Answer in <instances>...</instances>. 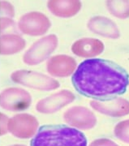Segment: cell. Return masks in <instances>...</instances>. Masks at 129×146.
I'll use <instances>...</instances> for the list:
<instances>
[{
  "instance_id": "6da1fadb",
  "label": "cell",
  "mask_w": 129,
  "mask_h": 146,
  "mask_svg": "<svg viewBox=\"0 0 129 146\" xmlns=\"http://www.w3.org/2000/svg\"><path fill=\"white\" fill-rule=\"evenodd\" d=\"M72 85L84 96L108 98L126 92L129 76L120 66L102 59L83 61L72 75Z\"/></svg>"
},
{
  "instance_id": "7a4b0ae2",
  "label": "cell",
  "mask_w": 129,
  "mask_h": 146,
  "mask_svg": "<svg viewBox=\"0 0 129 146\" xmlns=\"http://www.w3.org/2000/svg\"><path fill=\"white\" fill-rule=\"evenodd\" d=\"M30 146H87L84 133L71 127L47 125L38 129Z\"/></svg>"
},
{
  "instance_id": "3957f363",
  "label": "cell",
  "mask_w": 129,
  "mask_h": 146,
  "mask_svg": "<svg viewBox=\"0 0 129 146\" xmlns=\"http://www.w3.org/2000/svg\"><path fill=\"white\" fill-rule=\"evenodd\" d=\"M59 40L56 35L50 34L34 43L26 52L24 60L26 63L35 65L46 60L58 46Z\"/></svg>"
},
{
  "instance_id": "277c9868",
  "label": "cell",
  "mask_w": 129,
  "mask_h": 146,
  "mask_svg": "<svg viewBox=\"0 0 129 146\" xmlns=\"http://www.w3.org/2000/svg\"><path fill=\"white\" fill-rule=\"evenodd\" d=\"M63 120L67 124L77 130H89L97 124L94 113L85 106H75L67 109L63 114Z\"/></svg>"
},
{
  "instance_id": "5b68a950",
  "label": "cell",
  "mask_w": 129,
  "mask_h": 146,
  "mask_svg": "<svg viewBox=\"0 0 129 146\" xmlns=\"http://www.w3.org/2000/svg\"><path fill=\"white\" fill-rule=\"evenodd\" d=\"M12 78L16 82L42 91H52L60 86L59 82L53 77L33 71H18Z\"/></svg>"
},
{
  "instance_id": "8992f818",
  "label": "cell",
  "mask_w": 129,
  "mask_h": 146,
  "mask_svg": "<svg viewBox=\"0 0 129 146\" xmlns=\"http://www.w3.org/2000/svg\"><path fill=\"white\" fill-rule=\"evenodd\" d=\"M90 106L100 114L114 118H119L129 114V101L124 97L106 98L103 100H93Z\"/></svg>"
},
{
  "instance_id": "52a82bcc",
  "label": "cell",
  "mask_w": 129,
  "mask_h": 146,
  "mask_svg": "<svg viewBox=\"0 0 129 146\" xmlns=\"http://www.w3.org/2000/svg\"><path fill=\"white\" fill-rule=\"evenodd\" d=\"M75 96L70 90L63 89L43 98L37 104V110L42 114H53L72 103Z\"/></svg>"
},
{
  "instance_id": "ba28073f",
  "label": "cell",
  "mask_w": 129,
  "mask_h": 146,
  "mask_svg": "<svg viewBox=\"0 0 129 146\" xmlns=\"http://www.w3.org/2000/svg\"><path fill=\"white\" fill-rule=\"evenodd\" d=\"M77 67L74 58L67 54H57L50 57L47 60L46 70L51 76L67 77L73 75Z\"/></svg>"
},
{
  "instance_id": "9c48e42d",
  "label": "cell",
  "mask_w": 129,
  "mask_h": 146,
  "mask_svg": "<svg viewBox=\"0 0 129 146\" xmlns=\"http://www.w3.org/2000/svg\"><path fill=\"white\" fill-rule=\"evenodd\" d=\"M51 26L50 20L41 12H31L23 16L20 20V28L24 33L31 36L45 34Z\"/></svg>"
},
{
  "instance_id": "30bf717a",
  "label": "cell",
  "mask_w": 129,
  "mask_h": 146,
  "mask_svg": "<svg viewBox=\"0 0 129 146\" xmlns=\"http://www.w3.org/2000/svg\"><path fill=\"white\" fill-rule=\"evenodd\" d=\"M90 32L101 37L110 39H118L120 31L115 22L103 16H96L90 18L87 23Z\"/></svg>"
},
{
  "instance_id": "8fae6325",
  "label": "cell",
  "mask_w": 129,
  "mask_h": 146,
  "mask_svg": "<svg viewBox=\"0 0 129 146\" xmlns=\"http://www.w3.org/2000/svg\"><path fill=\"white\" fill-rule=\"evenodd\" d=\"M105 50L104 43L97 38H83L78 39L71 46V52L81 58L93 59Z\"/></svg>"
},
{
  "instance_id": "7c38bea8",
  "label": "cell",
  "mask_w": 129,
  "mask_h": 146,
  "mask_svg": "<svg viewBox=\"0 0 129 146\" xmlns=\"http://www.w3.org/2000/svg\"><path fill=\"white\" fill-rule=\"evenodd\" d=\"M31 102L28 92L18 88H11L3 92L1 96V105L6 109L20 110L26 109Z\"/></svg>"
},
{
  "instance_id": "4fadbf2b",
  "label": "cell",
  "mask_w": 129,
  "mask_h": 146,
  "mask_svg": "<svg viewBox=\"0 0 129 146\" xmlns=\"http://www.w3.org/2000/svg\"><path fill=\"white\" fill-rule=\"evenodd\" d=\"M38 128V120L33 116L28 114H20L11 119L10 123V130L13 134L19 137H31Z\"/></svg>"
},
{
  "instance_id": "5bb4252c",
  "label": "cell",
  "mask_w": 129,
  "mask_h": 146,
  "mask_svg": "<svg viewBox=\"0 0 129 146\" xmlns=\"http://www.w3.org/2000/svg\"><path fill=\"white\" fill-rule=\"evenodd\" d=\"M82 3L79 0H50L47 7L54 16L59 18H71L81 11Z\"/></svg>"
},
{
  "instance_id": "9a60e30c",
  "label": "cell",
  "mask_w": 129,
  "mask_h": 146,
  "mask_svg": "<svg viewBox=\"0 0 129 146\" xmlns=\"http://www.w3.org/2000/svg\"><path fill=\"white\" fill-rule=\"evenodd\" d=\"M106 7L110 15L118 19L125 20L129 18V1L109 0L106 2Z\"/></svg>"
},
{
  "instance_id": "2e32d148",
  "label": "cell",
  "mask_w": 129,
  "mask_h": 146,
  "mask_svg": "<svg viewBox=\"0 0 129 146\" xmlns=\"http://www.w3.org/2000/svg\"><path fill=\"white\" fill-rule=\"evenodd\" d=\"M24 46L22 39L16 37H4L1 41V53L11 54L20 50Z\"/></svg>"
},
{
  "instance_id": "e0dca14e",
  "label": "cell",
  "mask_w": 129,
  "mask_h": 146,
  "mask_svg": "<svg viewBox=\"0 0 129 146\" xmlns=\"http://www.w3.org/2000/svg\"><path fill=\"white\" fill-rule=\"evenodd\" d=\"M114 134L120 141L129 144V119L123 120L115 125Z\"/></svg>"
},
{
  "instance_id": "ac0fdd59",
  "label": "cell",
  "mask_w": 129,
  "mask_h": 146,
  "mask_svg": "<svg viewBox=\"0 0 129 146\" xmlns=\"http://www.w3.org/2000/svg\"><path fill=\"white\" fill-rule=\"evenodd\" d=\"M89 146H118L114 141L106 138H100L94 140Z\"/></svg>"
}]
</instances>
